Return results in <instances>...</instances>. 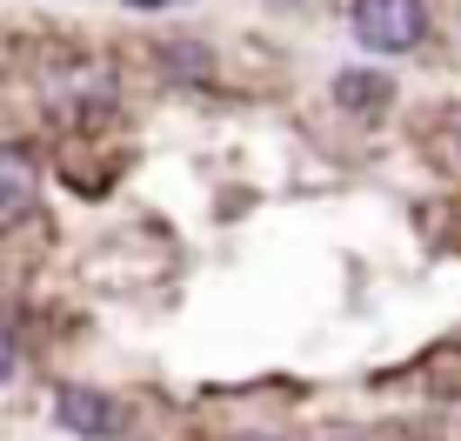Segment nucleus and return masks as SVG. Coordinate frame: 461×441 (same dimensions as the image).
<instances>
[{"label": "nucleus", "instance_id": "nucleus-1", "mask_svg": "<svg viewBox=\"0 0 461 441\" xmlns=\"http://www.w3.org/2000/svg\"><path fill=\"white\" fill-rule=\"evenodd\" d=\"M348 21H355V40L375 47V54H408V47H421V34H428L421 0H355Z\"/></svg>", "mask_w": 461, "mask_h": 441}, {"label": "nucleus", "instance_id": "nucleus-2", "mask_svg": "<svg viewBox=\"0 0 461 441\" xmlns=\"http://www.w3.org/2000/svg\"><path fill=\"white\" fill-rule=\"evenodd\" d=\"M34 194H41V161H34V148L0 140V234L21 228V220L34 214Z\"/></svg>", "mask_w": 461, "mask_h": 441}, {"label": "nucleus", "instance_id": "nucleus-3", "mask_svg": "<svg viewBox=\"0 0 461 441\" xmlns=\"http://www.w3.org/2000/svg\"><path fill=\"white\" fill-rule=\"evenodd\" d=\"M54 415H60V428H68V435H87V441L121 435V408L107 401V395H94V388H60Z\"/></svg>", "mask_w": 461, "mask_h": 441}, {"label": "nucleus", "instance_id": "nucleus-4", "mask_svg": "<svg viewBox=\"0 0 461 441\" xmlns=\"http://www.w3.org/2000/svg\"><path fill=\"white\" fill-rule=\"evenodd\" d=\"M388 81H381V74H341L335 81V101L348 107V114H381V107H388Z\"/></svg>", "mask_w": 461, "mask_h": 441}, {"label": "nucleus", "instance_id": "nucleus-5", "mask_svg": "<svg viewBox=\"0 0 461 441\" xmlns=\"http://www.w3.org/2000/svg\"><path fill=\"white\" fill-rule=\"evenodd\" d=\"M7 374H14V335L0 328V382H7Z\"/></svg>", "mask_w": 461, "mask_h": 441}, {"label": "nucleus", "instance_id": "nucleus-6", "mask_svg": "<svg viewBox=\"0 0 461 441\" xmlns=\"http://www.w3.org/2000/svg\"><path fill=\"white\" fill-rule=\"evenodd\" d=\"M127 7H140V14H161V7H174V0H127Z\"/></svg>", "mask_w": 461, "mask_h": 441}, {"label": "nucleus", "instance_id": "nucleus-7", "mask_svg": "<svg viewBox=\"0 0 461 441\" xmlns=\"http://www.w3.org/2000/svg\"><path fill=\"white\" fill-rule=\"evenodd\" d=\"M335 441H355V435H335Z\"/></svg>", "mask_w": 461, "mask_h": 441}]
</instances>
